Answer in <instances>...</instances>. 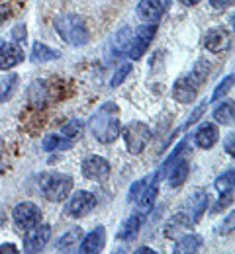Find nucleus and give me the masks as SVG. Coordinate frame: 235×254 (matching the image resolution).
Here are the masks:
<instances>
[{"label":"nucleus","instance_id":"nucleus-1","mask_svg":"<svg viewBox=\"0 0 235 254\" xmlns=\"http://www.w3.org/2000/svg\"><path fill=\"white\" fill-rule=\"evenodd\" d=\"M120 112H118V106L116 104H112V102H108V104H104L100 106L92 116H90V120H88V129H90V133L94 135V139L96 141H100L104 145H110V143H114L116 139H118V135H120V116H118Z\"/></svg>","mask_w":235,"mask_h":254},{"label":"nucleus","instance_id":"nucleus-2","mask_svg":"<svg viewBox=\"0 0 235 254\" xmlns=\"http://www.w3.org/2000/svg\"><path fill=\"white\" fill-rule=\"evenodd\" d=\"M55 30L61 35V39L73 45V47H82L88 41V30H86V22L82 16L78 14H61L55 20Z\"/></svg>","mask_w":235,"mask_h":254},{"label":"nucleus","instance_id":"nucleus-3","mask_svg":"<svg viewBox=\"0 0 235 254\" xmlns=\"http://www.w3.org/2000/svg\"><path fill=\"white\" fill-rule=\"evenodd\" d=\"M73 190V178L69 174L53 172L41 176V193L47 201H65Z\"/></svg>","mask_w":235,"mask_h":254},{"label":"nucleus","instance_id":"nucleus-4","mask_svg":"<svg viewBox=\"0 0 235 254\" xmlns=\"http://www.w3.org/2000/svg\"><path fill=\"white\" fill-rule=\"evenodd\" d=\"M120 133L124 135L126 147H128V151H130L132 155H141L143 149L147 147V143H149L151 137H153L151 129L145 126V124H141V122H132V124H128L124 129H120Z\"/></svg>","mask_w":235,"mask_h":254},{"label":"nucleus","instance_id":"nucleus-5","mask_svg":"<svg viewBox=\"0 0 235 254\" xmlns=\"http://www.w3.org/2000/svg\"><path fill=\"white\" fill-rule=\"evenodd\" d=\"M155 33H157V24H143V26H139L135 30L134 37H130V41H128L126 55L132 61H139L145 55V51H147L151 39L155 37Z\"/></svg>","mask_w":235,"mask_h":254},{"label":"nucleus","instance_id":"nucleus-6","mask_svg":"<svg viewBox=\"0 0 235 254\" xmlns=\"http://www.w3.org/2000/svg\"><path fill=\"white\" fill-rule=\"evenodd\" d=\"M12 219H14V225L20 231H30L41 221V209L34 201H22V203H18L14 207Z\"/></svg>","mask_w":235,"mask_h":254},{"label":"nucleus","instance_id":"nucleus-7","mask_svg":"<svg viewBox=\"0 0 235 254\" xmlns=\"http://www.w3.org/2000/svg\"><path fill=\"white\" fill-rule=\"evenodd\" d=\"M94 207H96V195H94L92 191L78 190V191H75V193L71 195V199L67 201L65 211H67L71 217L80 219V217L88 215V213H90Z\"/></svg>","mask_w":235,"mask_h":254},{"label":"nucleus","instance_id":"nucleus-8","mask_svg":"<svg viewBox=\"0 0 235 254\" xmlns=\"http://www.w3.org/2000/svg\"><path fill=\"white\" fill-rule=\"evenodd\" d=\"M82 176L94 182H106L110 176V162L106 159H102L98 155H88L86 159L82 160Z\"/></svg>","mask_w":235,"mask_h":254},{"label":"nucleus","instance_id":"nucleus-9","mask_svg":"<svg viewBox=\"0 0 235 254\" xmlns=\"http://www.w3.org/2000/svg\"><path fill=\"white\" fill-rule=\"evenodd\" d=\"M51 239L49 225H35L24 237V253H41Z\"/></svg>","mask_w":235,"mask_h":254},{"label":"nucleus","instance_id":"nucleus-10","mask_svg":"<svg viewBox=\"0 0 235 254\" xmlns=\"http://www.w3.org/2000/svg\"><path fill=\"white\" fill-rule=\"evenodd\" d=\"M167 10V0H141L137 4V16L145 24H157Z\"/></svg>","mask_w":235,"mask_h":254},{"label":"nucleus","instance_id":"nucleus-11","mask_svg":"<svg viewBox=\"0 0 235 254\" xmlns=\"http://www.w3.org/2000/svg\"><path fill=\"white\" fill-rule=\"evenodd\" d=\"M208 201H210V197H208V193L204 190H198L194 191L188 199H186V203H184V209H182V213L190 219V221L196 223L200 221V217L204 215V211L208 209Z\"/></svg>","mask_w":235,"mask_h":254},{"label":"nucleus","instance_id":"nucleus-12","mask_svg":"<svg viewBox=\"0 0 235 254\" xmlns=\"http://www.w3.org/2000/svg\"><path fill=\"white\" fill-rule=\"evenodd\" d=\"M230 45H232V33L226 28H214L204 35V47L212 53L226 51Z\"/></svg>","mask_w":235,"mask_h":254},{"label":"nucleus","instance_id":"nucleus-13","mask_svg":"<svg viewBox=\"0 0 235 254\" xmlns=\"http://www.w3.org/2000/svg\"><path fill=\"white\" fill-rule=\"evenodd\" d=\"M198 96V84L190 76H180L172 86V98L180 104H190Z\"/></svg>","mask_w":235,"mask_h":254},{"label":"nucleus","instance_id":"nucleus-14","mask_svg":"<svg viewBox=\"0 0 235 254\" xmlns=\"http://www.w3.org/2000/svg\"><path fill=\"white\" fill-rule=\"evenodd\" d=\"M49 100V86L45 80H34L28 88V106L32 110H43Z\"/></svg>","mask_w":235,"mask_h":254},{"label":"nucleus","instance_id":"nucleus-15","mask_svg":"<svg viewBox=\"0 0 235 254\" xmlns=\"http://www.w3.org/2000/svg\"><path fill=\"white\" fill-rule=\"evenodd\" d=\"M24 61V49L18 43H4L0 47V70H10Z\"/></svg>","mask_w":235,"mask_h":254},{"label":"nucleus","instance_id":"nucleus-16","mask_svg":"<svg viewBox=\"0 0 235 254\" xmlns=\"http://www.w3.org/2000/svg\"><path fill=\"white\" fill-rule=\"evenodd\" d=\"M104 245H106V229H104V227H96V229H92V231L80 241L78 253H82V254L102 253Z\"/></svg>","mask_w":235,"mask_h":254},{"label":"nucleus","instance_id":"nucleus-17","mask_svg":"<svg viewBox=\"0 0 235 254\" xmlns=\"http://www.w3.org/2000/svg\"><path fill=\"white\" fill-rule=\"evenodd\" d=\"M220 139V133H218V127L212 122H206L200 124V127L196 129V135H194V141H196V147H200L204 151L212 149Z\"/></svg>","mask_w":235,"mask_h":254},{"label":"nucleus","instance_id":"nucleus-18","mask_svg":"<svg viewBox=\"0 0 235 254\" xmlns=\"http://www.w3.org/2000/svg\"><path fill=\"white\" fill-rule=\"evenodd\" d=\"M141 225H143V213H134V215H130L126 221L122 223V227L118 229L116 237L120 241H124V243H130V241H134L135 237H137Z\"/></svg>","mask_w":235,"mask_h":254},{"label":"nucleus","instance_id":"nucleus-19","mask_svg":"<svg viewBox=\"0 0 235 254\" xmlns=\"http://www.w3.org/2000/svg\"><path fill=\"white\" fill-rule=\"evenodd\" d=\"M204 245V239L196 233H188V235H182L176 243H174V249L172 253L174 254H192L198 253Z\"/></svg>","mask_w":235,"mask_h":254},{"label":"nucleus","instance_id":"nucleus-20","mask_svg":"<svg viewBox=\"0 0 235 254\" xmlns=\"http://www.w3.org/2000/svg\"><path fill=\"white\" fill-rule=\"evenodd\" d=\"M194 223L190 221L182 211H178V213H174L168 223L165 225V235H167L168 239H176L178 235H180V231H186V229H190Z\"/></svg>","mask_w":235,"mask_h":254},{"label":"nucleus","instance_id":"nucleus-21","mask_svg":"<svg viewBox=\"0 0 235 254\" xmlns=\"http://www.w3.org/2000/svg\"><path fill=\"white\" fill-rule=\"evenodd\" d=\"M59 57H61V51L51 49L49 45H45L41 41H35L32 45V61L34 63H49V61H55Z\"/></svg>","mask_w":235,"mask_h":254},{"label":"nucleus","instance_id":"nucleus-22","mask_svg":"<svg viewBox=\"0 0 235 254\" xmlns=\"http://www.w3.org/2000/svg\"><path fill=\"white\" fill-rule=\"evenodd\" d=\"M75 145V141L67 139L65 135L61 133H51L47 135L43 141H41V149L47 151V153H53V151H65V149H71Z\"/></svg>","mask_w":235,"mask_h":254},{"label":"nucleus","instance_id":"nucleus-23","mask_svg":"<svg viewBox=\"0 0 235 254\" xmlns=\"http://www.w3.org/2000/svg\"><path fill=\"white\" fill-rule=\"evenodd\" d=\"M149 186H145L143 191L139 193V197H137V201H139V207L141 209H151L153 207V203H155V199H157V193H159V180L153 176V178H149V182H147Z\"/></svg>","mask_w":235,"mask_h":254},{"label":"nucleus","instance_id":"nucleus-24","mask_svg":"<svg viewBox=\"0 0 235 254\" xmlns=\"http://www.w3.org/2000/svg\"><path fill=\"white\" fill-rule=\"evenodd\" d=\"M188 172H190V166L186 160H178L167 174V180H168V186L170 188H178L184 184V180L188 178Z\"/></svg>","mask_w":235,"mask_h":254},{"label":"nucleus","instance_id":"nucleus-25","mask_svg":"<svg viewBox=\"0 0 235 254\" xmlns=\"http://www.w3.org/2000/svg\"><path fill=\"white\" fill-rule=\"evenodd\" d=\"M212 118L220 126H232L235 118L234 102H222V104H218L214 108V112H212Z\"/></svg>","mask_w":235,"mask_h":254},{"label":"nucleus","instance_id":"nucleus-26","mask_svg":"<svg viewBox=\"0 0 235 254\" xmlns=\"http://www.w3.org/2000/svg\"><path fill=\"white\" fill-rule=\"evenodd\" d=\"M184 149H186V139H182V141H180V143H178V145H176V147L172 149V153H170V155L167 157V160L163 162V166H161V168L157 170L155 178H157L159 182H161V180H163V178L167 176L168 170H170V168H172V166H174V164H176V162L180 160V155H182V151H184Z\"/></svg>","mask_w":235,"mask_h":254},{"label":"nucleus","instance_id":"nucleus-27","mask_svg":"<svg viewBox=\"0 0 235 254\" xmlns=\"http://www.w3.org/2000/svg\"><path fill=\"white\" fill-rule=\"evenodd\" d=\"M18 82H20V78L16 72H8L6 76L0 78V104L8 102L14 96L16 88H18Z\"/></svg>","mask_w":235,"mask_h":254},{"label":"nucleus","instance_id":"nucleus-28","mask_svg":"<svg viewBox=\"0 0 235 254\" xmlns=\"http://www.w3.org/2000/svg\"><path fill=\"white\" fill-rule=\"evenodd\" d=\"M80 237H82V229H80V227H75V229L67 231L63 237H59V239H57V251L65 253V251L75 249V247H77V243L80 241Z\"/></svg>","mask_w":235,"mask_h":254},{"label":"nucleus","instance_id":"nucleus-29","mask_svg":"<svg viewBox=\"0 0 235 254\" xmlns=\"http://www.w3.org/2000/svg\"><path fill=\"white\" fill-rule=\"evenodd\" d=\"M214 186H216V190H218V193H220V195L234 193V186H235L234 168H230L228 172H224L222 176H218V178H216V182H214Z\"/></svg>","mask_w":235,"mask_h":254},{"label":"nucleus","instance_id":"nucleus-30","mask_svg":"<svg viewBox=\"0 0 235 254\" xmlns=\"http://www.w3.org/2000/svg\"><path fill=\"white\" fill-rule=\"evenodd\" d=\"M82 131H84V124L80 122V120H71V122H67L65 126L61 127V135H65L67 139H71V141H78L80 139V135H82Z\"/></svg>","mask_w":235,"mask_h":254},{"label":"nucleus","instance_id":"nucleus-31","mask_svg":"<svg viewBox=\"0 0 235 254\" xmlns=\"http://www.w3.org/2000/svg\"><path fill=\"white\" fill-rule=\"evenodd\" d=\"M210 70H212V66H210V63L206 61V59H200L198 63H196V66H194V70H192V74H190V78L200 86L202 82L208 78V74H210Z\"/></svg>","mask_w":235,"mask_h":254},{"label":"nucleus","instance_id":"nucleus-32","mask_svg":"<svg viewBox=\"0 0 235 254\" xmlns=\"http://www.w3.org/2000/svg\"><path fill=\"white\" fill-rule=\"evenodd\" d=\"M232 86H234V74L226 76V78H224V80H222V82L216 86V90H214V94H212V102H216V100L224 98V96L232 90Z\"/></svg>","mask_w":235,"mask_h":254},{"label":"nucleus","instance_id":"nucleus-33","mask_svg":"<svg viewBox=\"0 0 235 254\" xmlns=\"http://www.w3.org/2000/svg\"><path fill=\"white\" fill-rule=\"evenodd\" d=\"M132 72V63H126V64H122L118 70H116V74H114V78H112V88H118L124 80H126V76Z\"/></svg>","mask_w":235,"mask_h":254},{"label":"nucleus","instance_id":"nucleus-34","mask_svg":"<svg viewBox=\"0 0 235 254\" xmlns=\"http://www.w3.org/2000/svg\"><path fill=\"white\" fill-rule=\"evenodd\" d=\"M147 180L149 178H141V180H137V182H134V186L130 188V201H135L137 197H139V193L143 191V188H145V184H147Z\"/></svg>","mask_w":235,"mask_h":254},{"label":"nucleus","instance_id":"nucleus-35","mask_svg":"<svg viewBox=\"0 0 235 254\" xmlns=\"http://www.w3.org/2000/svg\"><path fill=\"white\" fill-rule=\"evenodd\" d=\"M26 37H28V32H26V26H24V24H18V26L12 30V39H14V43H24Z\"/></svg>","mask_w":235,"mask_h":254},{"label":"nucleus","instance_id":"nucleus-36","mask_svg":"<svg viewBox=\"0 0 235 254\" xmlns=\"http://www.w3.org/2000/svg\"><path fill=\"white\" fill-rule=\"evenodd\" d=\"M232 4H234V0H210V6L216 8V10H224V8L232 6Z\"/></svg>","mask_w":235,"mask_h":254},{"label":"nucleus","instance_id":"nucleus-37","mask_svg":"<svg viewBox=\"0 0 235 254\" xmlns=\"http://www.w3.org/2000/svg\"><path fill=\"white\" fill-rule=\"evenodd\" d=\"M6 253H20L18 249H16V245H12V243H8V245H0V254H6Z\"/></svg>","mask_w":235,"mask_h":254},{"label":"nucleus","instance_id":"nucleus-38","mask_svg":"<svg viewBox=\"0 0 235 254\" xmlns=\"http://www.w3.org/2000/svg\"><path fill=\"white\" fill-rule=\"evenodd\" d=\"M226 151H228L230 155H234V133H230V135L226 137Z\"/></svg>","mask_w":235,"mask_h":254},{"label":"nucleus","instance_id":"nucleus-39","mask_svg":"<svg viewBox=\"0 0 235 254\" xmlns=\"http://www.w3.org/2000/svg\"><path fill=\"white\" fill-rule=\"evenodd\" d=\"M8 16H10V14H8V8H4V6H0V24H2V22H4V20H6Z\"/></svg>","mask_w":235,"mask_h":254},{"label":"nucleus","instance_id":"nucleus-40","mask_svg":"<svg viewBox=\"0 0 235 254\" xmlns=\"http://www.w3.org/2000/svg\"><path fill=\"white\" fill-rule=\"evenodd\" d=\"M155 254V251H153V249H147V247H141V249H137V251H135V254Z\"/></svg>","mask_w":235,"mask_h":254},{"label":"nucleus","instance_id":"nucleus-41","mask_svg":"<svg viewBox=\"0 0 235 254\" xmlns=\"http://www.w3.org/2000/svg\"><path fill=\"white\" fill-rule=\"evenodd\" d=\"M198 2H200V0H180V4H182V6H188V8H190V6H196Z\"/></svg>","mask_w":235,"mask_h":254}]
</instances>
